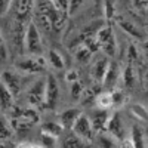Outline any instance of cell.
I'll use <instances>...</instances> for the list:
<instances>
[{"instance_id":"1","label":"cell","mask_w":148,"mask_h":148,"mask_svg":"<svg viewBox=\"0 0 148 148\" xmlns=\"http://www.w3.org/2000/svg\"><path fill=\"white\" fill-rule=\"evenodd\" d=\"M24 49H25V53H30V55H45L42 30L37 25L36 21H30V24L25 27V33H24Z\"/></svg>"},{"instance_id":"2","label":"cell","mask_w":148,"mask_h":148,"mask_svg":"<svg viewBox=\"0 0 148 148\" xmlns=\"http://www.w3.org/2000/svg\"><path fill=\"white\" fill-rule=\"evenodd\" d=\"M47 59L45 55H30L25 53L21 59L15 62V70L28 74V76H37V74H43L47 67Z\"/></svg>"},{"instance_id":"3","label":"cell","mask_w":148,"mask_h":148,"mask_svg":"<svg viewBox=\"0 0 148 148\" xmlns=\"http://www.w3.org/2000/svg\"><path fill=\"white\" fill-rule=\"evenodd\" d=\"M34 5H36V0H14L10 6L9 14L14 16V19L16 21V24L21 27L22 24L28 25L31 16H33V12H34Z\"/></svg>"},{"instance_id":"4","label":"cell","mask_w":148,"mask_h":148,"mask_svg":"<svg viewBox=\"0 0 148 148\" xmlns=\"http://www.w3.org/2000/svg\"><path fill=\"white\" fill-rule=\"evenodd\" d=\"M30 77L28 74H24L21 71H10V70H3L2 73V83L6 88L14 93L15 96H18L19 93H22L27 89V86L31 82H24V79Z\"/></svg>"},{"instance_id":"5","label":"cell","mask_w":148,"mask_h":148,"mask_svg":"<svg viewBox=\"0 0 148 148\" xmlns=\"http://www.w3.org/2000/svg\"><path fill=\"white\" fill-rule=\"evenodd\" d=\"M27 98V102L30 107H39L45 105V98H46V77H40L37 80H33L27 89L24 90Z\"/></svg>"},{"instance_id":"6","label":"cell","mask_w":148,"mask_h":148,"mask_svg":"<svg viewBox=\"0 0 148 148\" xmlns=\"http://www.w3.org/2000/svg\"><path fill=\"white\" fill-rule=\"evenodd\" d=\"M96 40H98V45H99V49L102 51V53L108 55L110 58L116 55L117 40H116V36L113 30H111V27L102 25L99 31L96 33Z\"/></svg>"},{"instance_id":"7","label":"cell","mask_w":148,"mask_h":148,"mask_svg":"<svg viewBox=\"0 0 148 148\" xmlns=\"http://www.w3.org/2000/svg\"><path fill=\"white\" fill-rule=\"evenodd\" d=\"M74 133L77 135L79 138H82L84 142H89L95 138V133L96 130L93 129V125L90 121V117L86 116V114H80V117L76 120V123H74V126L71 129Z\"/></svg>"},{"instance_id":"8","label":"cell","mask_w":148,"mask_h":148,"mask_svg":"<svg viewBox=\"0 0 148 148\" xmlns=\"http://www.w3.org/2000/svg\"><path fill=\"white\" fill-rule=\"evenodd\" d=\"M105 130H107L110 135H113V136H114L119 142L129 139L127 129H126L125 121H123V119H121V116H120V111H116V113L111 114Z\"/></svg>"},{"instance_id":"9","label":"cell","mask_w":148,"mask_h":148,"mask_svg":"<svg viewBox=\"0 0 148 148\" xmlns=\"http://www.w3.org/2000/svg\"><path fill=\"white\" fill-rule=\"evenodd\" d=\"M59 99V84L53 74L46 76V98H45V107L53 110Z\"/></svg>"},{"instance_id":"10","label":"cell","mask_w":148,"mask_h":148,"mask_svg":"<svg viewBox=\"0 0 148 148\" xmlns=\"http://www.w3.org/2000/svg\"><path fill=\"white\" fill-rule=\"evenodd\" d=\"M90 121L93 125V129L96 130V133L99 132H104L107 129V125H108V120L111 117V113H110V108H102V107H96L90 111Z\"/></svg>"},{"instance_id":"11","label":"cell","mask_w":148,"mask_h":148,"mask_svg":"<svg viewBox=\"0 0 148 148\" xmlns=\"http://www.w3.org/2000/svg\"><path fill=\"white\" fill-rule=\"evenodd\" d=\"M121 70L119 67L117 62H111L108 67V71L105 74V77L102 80V86L105 88V90H113L117 88L119 80H121Z\"/></svg>"},{"instance_id":"12","label":"cell","mask_w":148,"mask_h":148,"mask_svg":"<svg viewBox=\"0 0 148 148\" xmlns=\"http://www.w3.org/2000/svg\"><path fill=\"white\" fill-rule=\"evenodd\" d=\"M111 64V61H110V56L108 55H102L99 58H96L93 61V64H92V77L96 80V82H99L102 83L104 77H105V74L108 71V67Z\"/></svg>"},{"instance_id":"13","label":"cell","mask_w":148,"mask_h":148,"mask_svg":"<svg viewBox=\"0 0 148 148\" xmlns=\"http://www.w3.org/2000/svg\"><path fill=\"white\" fill-rule=\"evenodd\" d=\"M82 111L80 108H76V107H71V108H65L62 113L59 114V123L62 125L64 129H73L74 123H76V120L80 117Z\"/></svg>"},{"instance_id":"14","label":"cell","mask_w":148,"mask_h":148,"mask_svg":"<svg viewBox=\"0 0 148 148\" xmlns=\"http://www.w3.org/2000/svg\"><path fill=\"white\" fill-rule=\"evenodd\" d=\"M15 98L16 96L2 83V95H0V102H2V114H9L10 111L15 108Z\"/></svg>"},{"instance_id":"15","label":"cell","mask_w":148,"mask_h":148,"mask_svg":"<svg viewBox=\"0 0 148 148\" xmlns=\"http://www.w3.org/2000/svg\"><path fill=\"white\" fill-rule=\"evenodd\" d=\"M46 59H47V64L51 65L53 70H56V71H61V70L65 68L64 56L61 55L56 49H49L47 55H46Z\"/></svg>"},{"instance_id":"16","label":"cell","mask_w":148,"mask_h":148,"mask_svg":"<svg viewBox=\"0 0 148 148\" xmlns=\"http://www.w3.org/2000/svg\"><path fill=\"white\" fill-rule=\"evenodd\" d=\"M14 125H12L10 119L6 114H2V127H0V138H2V144H5L8 139L10 141L14 138Z\"/></svg>"},{"instance_id":"17","label":"cell","mask_w":148,"mask_h":148,"mask_svg":"<svg viewBox=\"0 0 148 148\" xmlns=\"http://www.w3.org/2000/svg\"><path fill=\"white\" fill-rule=\"evenodd\" d=\"M121 80H123V84H125L126 89H133L138 83V77H136V73H135L132 64H129L121 73Z\"/></svg>"},{"instance_id":"18","label":"cell","mask_w":148,"mask_h":148,"mask_svg":"<svg viewBox=\"0 0 148 148\" xmlns=\"http://www.w3.org/2000/svg\"><path fill=\"white\" fill-rule=\"evenodd\" d=\"M129 141L132 142V147H144L145 142H144V133H142V129L139 126H132L130 129V133H129Z\"/></svg>"},{"instance_id":"19","label":"cell","mask_w":148,"mask_h":148,"mask_svg":"<svg viewBox=\"0 0 148 148\" xmlns=\"http://www.w3.org/2000/svg\"><path fill=\"white\" fill-rule=\"evenodd\" d=\"M42 132L51 133V135H55V136L61 138V135H62V132H64V127L59 121H46L42 126Z\"/></svg>"},{"instance_id":"20","label":"cell","mask_w":148,"mask_h":148,"mask_svg":"<svg viewBox=\"0 0 148 148\" xmlns=\"http://www.w3.org/2000/svg\"><path fill=\"white\" fill-rule=\"evenodd\" d=\"M119 25L125 30L127 34H130L132 37H135V39H142V31L136 25H135L132 21H120Z\"/></svg>"},{"instance_id":"21","label":"cell","mask_w":148,"mask_h":148,"mask_svg":"<svg viewBox=\"0 0 148 148\" xmlns=\"http://www.w3.org/2000/svg\"><path fill=\"white\" fill-rule=\"evenodd\" d=\"M111 92V98H113V108H116V110H119L120 107H123L126 104V99H127V96H126V93L123 92V90H120V89H113V90H110Z\"/></svg>"},{"instance_id":"22","label":"cell","mask_w":148,"mask_h":148,"mask_svg":"<svg viewBox=\"0 0 148 148\" xmlns=\"http://www.w3.org/2000/svg\"><path fill=\"white\" fill-rule=\"evenodd\" d=\"M130 113L132 116H135L136 119H139L141 121H148V111L145 107H142L141 104H133L130 107Z\"/></svg>"},{"instance_id":"23","label":"cell","mask_w":148,"mask_h":148,"mask_svg":"<svg viewBox=\"0 0 148 148\" xmlns=\"http://www.w3.org/2000/svg\"><path fill=\"white\" fill-rule=\"evenodd\" d=\"M39 145L42 147H56L58 145V141L59 138L55 136V135H51V133H46V132H42L40 135V139H39Z\"/></svg>"},{"instance_id":"24","label":"cell","mask_w":148,"mask_h":148,"mask_svg":"<svg viewBox=\"0 0 148 148\" xmlns=\"http://www.w3.org/2000/svg\"><path fill=\"white\" fill-rule=\"evenodd\" d=\"M83 144H84V141L82 138H79L77 135L71 130V135H70V136H67L61 145H62V147H82Z\"/></svg>"},{"instance_id":"25","label":"cell","mask_w":148,"mask_h":148,"mask_svg":"<svg viewBox=\"0 0 148 148\" xmlns=\"http://www.w3.org/2000/svg\"><path fill=\"white\" fill-rule=\"evenodd\" d=\"M82 93H83V88H82L80 82L77 80V82L71 83V96L74 98V99H80Z\"/></svg>"},{"instance_id":"26","label":"cell","mask_w":148,"mask_h":148,"mask_svg":"<svg viewBox=\"0 0 148 148\" xmlns=\"http://www.w3.org/2000/svg\"><path fill=\"white\" fill-rule=\"evenodd\" d=\"M0 52H2V62L5 64L6 61H9V58H10V52H9V49H8V45H6L5 39H2V46H0Z\"/></svg>"},{"instance_id":"27","label":"cell","mask_w":148,"mask_h":148,"mask_svg":"<svg viewBox=\"0 0 148 148\" xmlns=\"http://www.w3.org/2000/svg\"><path fill=\"white\" fill-rule=\"evenodd\" d=\"M0 2H2V16H6L9 14L12 2H14V0H0Z\"/></svg>"},{"instance_id":"28","label":"cell","mask_w":148,"mask_h":148,"mask_svg":"<svg viewBox=\"0 0 148 148\" xmlns=\"http://www.w3.org/2000/svg\"><path fill=\"white\" fill-rule=\"evenodd\" d=\"M104 9H105V16L107 18H111V16L114 15V6H113V3H111V2H108V0L104 3Z\"/></svg>"},{"instance_id":"29","label":"cell","mask_w":148,"mask_h":148,"mask_svg":"<svg viewBox=\"0 0 148 148\" xmlns=\"http://www.w3.org/2000/svg\"><path fill=\"white\" fill-rule=\"evenodd\" d=\"M83 2L84 0H70V14H74V12L82 6Z\"/></svg>"},{"instance_id":"30","label":"cell","mask_w":148,"mask_h":148,"mask_svg":"<svg viewBox=\"0 0 148 148\" xmlns=\"http://www.w3.org/2000/svg\"><path fill=\"white\" fill-rule=\"evenodd\" d=\"M67 80H68L70 83L77 82V80H79V73H77L76 70H70V71L67 73Z\"/></svg>"},{"instance_id":"31","label":"cell","mask_w":148,"mask_h":148,"mask_svg":"<svg viewBox=\"0 0 148 148\" xmlns=\"http://www.w3.org/2000/svg\"><path fill=\"white\" fill-rule=\"evenodd\" d=\"M133 6L136 9H145L148 8V0H133Z\"/></svg>"},{"instance_id":"32","label":"cell","mask_w":148,"mask_h":148,"mask_svg":"<svg viewBox=\"0 0 148 148\" xmlns=\"http://www.w3.org/2000/svg\"><path fill=\"white\" fill-rule=\"evenodd\" d=\"M144 80H145V83H147V84H148V71H147V73H145V79H144Z\"/></svg>"}]
</instances>
